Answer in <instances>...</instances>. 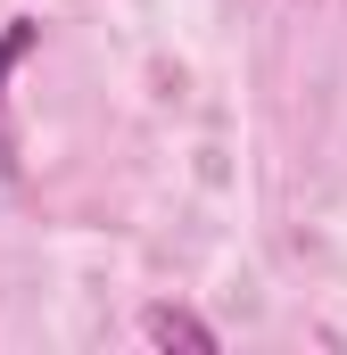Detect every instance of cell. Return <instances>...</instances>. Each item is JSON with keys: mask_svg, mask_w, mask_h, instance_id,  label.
I'll list each match as a JSON object with an SVG mask.
<instances>
[{"mask_svg": "<svg viewBox=\"0 0 347 355\" xmlns=\"http://www.w3.org/2000/svg\"><path fill=\"white\" fill-rule=\"evenodd\" d=\"M141 331H149L158 347H190V355H215V331H207L198 314H182V306H149V314H141Z\"/></svg>", "mask_w": 347, "mask_h": 355, "instance_id": "1", "label": "cell"}]
</instances>
